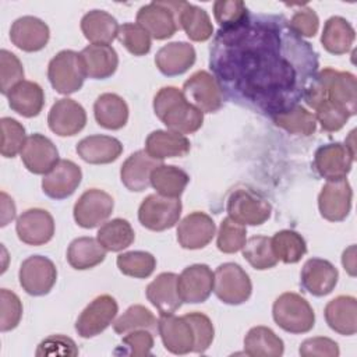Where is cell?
<instances>
[{
  "label": "cell",
  "instance_id": "1",
  "mask_svg": "<svg viewBox=\"0 0 357 357\" xmlns=\"http://www.w3.org/2000/svg\"><path fill=\"white\" fill-rule=\"evenodd\" d=\"M209 66L227 98L273 116L304 99L318 73V54L284 15L248 14L216 32Z\"/></svg>",
  "mask_w": 357,
  "mask_h": 357
},
{
  "label": "cell",
  "instance_id": "2",
  "mask_svg": "<svg viewBox=\"0 0 357 357\" xmlns=\"http://www.w3.org/2000/svg\"><path fill=\"white\" fill-rule=\"evenodd\" d=\"M304 100L311 109L321 103H331L351 117L357 113L356 75L326 67L317 73L305 91Z\"/></svg>",
  "mask_w": 357,
  "mask_h": 357
},
{
  "label": "cell",
  "instance_id": "3",
  "mask_svg": "<svg viewBox=\"0 0 357 357\" xmlns=\"http://www.w3.org/2000/svg\"><path fill=\"white\" fill-rule=\"evenodd\" d=\"M153 110L167 130L192 134L202 127L204 113L191 105L176 86H163L153 98Z\"/></svg>",
  "mask_w": 357,
  "mask_h": 357
},
{
  "label": "cell",
  "instance_id": "4",
  "mask_svg": "<svg viewBox=\"0 0 357 357\" xmlns=\"http://www.w3.org/2000/svg\"><path fill=\"white\" fill-rule=\"evenodd\" d=\"M273 321L289 333H305L315 325V314L310 303L297 293L280 294L272 307Z\"/></svg>",
  "mask_w": 357,
  "mask_h": 357
},
{
  "label": "cell",
  "instance_id": "5",
  "mask_svg": "<svg viewBox=\"0 0 357 357\" xmlns=\"http://www.w3.org/2000/svg\"><path fill=\"white\" fill-rule=\"evenodd\" d=\"M47 78L56 92L61 95H70L79 91L86 78L81 54L74 50L59 52L49 61Z\"/></svg>",
  "mask_w": 357,
  "mask_h": 357
},
{
  "label": "cell",
  "instance_id": "6",
  "mask_svg": "<svg viewBox=\"0 0 357 357\" xmlns=\"http://www.w3.org/2000/svg\"><path fill=\"white\" fill-rule=\"evenodd\" d=\"M213 273V291L222 303L238 305L250 298L252 293V283L248 273L238 264H220Z\"/></svg>",
  "mask_w": 357,
  "mask_h": 357
},
{
  "label": "cell",
  "instance_id": "7",
  "mask_svg": "<svg viewBox=\"0 0 357 357\" xmlns=\"http://www.w3.org/2000/svg\"><path fill=\"white\" fill-rule=\"evenodd\" d=\"M226 211L229 218L243 226H259L271 218L272 206L261 194L248 188H237L229 195Z\"/></svg>",
  "mask_w": 357,
  "mask_h": 357
},
{
  "label": "cell",
  "instance_id": "8",
  "mask_svg": "<svg viewBox=\"0 0 357 357\" xmlns=\"http://www.w3.org/2000/svg\"><path fill=\"white\" fill-rule=\"evenodd\" d=\"M181 209L180 198L151 194L138 208V220L144 227L152 231H163L172 229L178 222Z\"/></svg>",
  "mask_w": 357,
  "mask_h": 357
},
{
  "label": "cell",
  "instance_id": "9",
  "mask_svg": "<svg viewBox=\"0 0 357 357\" xmlns=\"http://www.w3.org/2000/svg\"><path fill=\"white\" fill-rule=\"evenodd\" d=\"M119 312V305L114 297L110 294H102L93 298L79 314L75 321L77 333L89 339L100 335L106 328L113 324Z\"/></svg>",
  "mask_w": 357,
  "mask_h": 357
},
{
  "label": "cell",
  "instance_id": "10",
  "mask_svg": "<svg viewBox=\"0 0 357 357\" xmlns=\"http://www.w3.org/2000/svg\"><path fill=\"white\" fill-rule=\"evenodd\" d=\"M181 92L185 99L202 113H215L223 105V92L213 74L199 70L184 84Z\"/></svg>",
  "mask_w": 357,
  "mask_h": 357
},
{
  "label": "cell",
  "instance_id": "11",
  "mask_svg": "<svg viewBox=\"0 0 357 357\" xmlns=\"http://www.w3.org/2000/svg\"><path fill=\"white\" fill-rule=\"evenodd\" d=\"M18 279L25 293L31 296H45L56 284L57 269L47 257L31 255L22 261Z\"/></svg>",
  "mask_w": 357,
  "mask_h": 357
},
{
  "label": "cell",
  "instance_id": "12",
  "mask_svg": "<svg viewBox=\"0 0 357 357\" xmlns=\"http://www.w3.org/2000/svg\"><path fill=\"white\" fill-rule=\"evenodd\" d=\"M356 159V149L346 142H332L319 146L314 155V167L326 180L346 178Z\"/></svg>",
  "mask_w": 357,
  "mask_h": 357
},
{
  "label": "cell",
  "instance_id": "13",
  "mask_svg": "<svg viewBox=\"0 0 357 357\" xmlns=\"http://www.w3.org/2000/svg\"><path fill=\"white\" fill-rule=\"evenodd\" d=\"M113 208L114 201L110 194L99 188H91L78 198L73 215L78 226L93 229L103 225L110 218Z\"/></svg>",
  "mask_w": 357,
  "mask_h": 357
},
{
  "label": "cell",
  "instance_id": "14",
  "mask_svg": "<svg viewBox=\"0 0 357 357\" xmlns=\"http://www.w3.org/2000/svg\"><path fill=\"white\" fill-rule=\"evenodd\" d=\"M139 24L153 39L163 40L172 38L178 28L173 1H152L142 6L137 13Z\"/></svg>",
  "mask_w": 357,
  "mask_h": 357
},
{
  "label": "cell",
  "instance_id": "15",
  "mask_svg": "<svg viewBox=\"0 0 357 357\" xmlns=\"http://www.w3.org/2000/svg\"><path fill=\"white\" fill-rule=\"evenodd\" d=\"M353 190L347 178L328 180L318 195V209L329 222L344 220L351 209Z\"/></svg>",
  "mask_w": 357,
  "mask_h": 357
},
{
  "label": "cell",
  "instance_id": "16",
  "mask_svg": "<svg viewBox=\"0 0 357 357\" xmlns=\"http://www.w3.org/2000/svg\"><path fill=\"white\" fill-rule=\"evenodd\" d=\"M215 273L205 264H194L183 269L177 279V289L183 303L197 304L208 300L213 290Z\"/></svg>",
  "mask_w": 357,
  "mask_h": 357
},
{
  "label": "cell",
  "instance_id": "17",
  "mask_svg": "<svg viewBox=\"0 0 357 357\" xmlns=\"http://www.w3.org/2000/svg\"><path fill=\"white\" fill-rule=\"evenodd\" d=\"M18 238L28 245L49 243L54 234L53 216L42 208H31L22 212L15 223Z\"/></svg>",
  "mask_w": 357,
  "mask_h": 357
},
{
  "label": "cell",
  "instance_id": "18",
  "mask_svg": "<svg viewBox=\"0 0 357 357\" xmlns=\"http://www.w3.org/2000/svg\"><path fill=\"white\" fill-rule=\"evenodd\" d=\"M158 333L165 349L173 354H187L194 350V331L184 315H160L158 319Z\"/></svg>",
  "mask_w": 357,
  "mask_h": 357
},
{
  "label": "cell",
  "instance_id": "19",
  "mask_svg": "<svg viewBox=\"0 0 357 357\" xmlns=\"http://www.w3.org/2000/svg\"><path fill=\"white\" fill-rule=\"evenodd\" d=\"M47 124L49 128L60 137L75 135L86 124L85 109L74 99H59L49 110Z\"/></svg>",
  "mask_w": 357,
  "mask_h": 357
},
{
  "label": "cell",
  "instance_id": "20",
  "mask_svg": "<svg viewBox=\"0 0 357 357\" xmlns=\"http://www.w3.org/2000/svg\"><path fill=\"white\" fill-rule=\"evenodd\" d=\"M82 178L81 167L68 159H60L57 165L43 176L42 190L53 199H64L75 192Z\"/></svg>",
  "mask_w": 357,
  "mask_h": 357
},
{
  "label": "cell",
  "instance_id": "21",
  "mask_svg": "<svg viewBox=\"0 0 357 357\" xmlns=\"http://www.w3.org/2000/svg\"><path fill=\"white\" fill-rule=\"evenodd\" d=\"M24 166L33 174L49 173L60 160L56 145L47 137L35 132L29 135L21 151Z\"/></svg>",
  "mask_w": 357,
  "mask_h": 357
},
{
  "label": "cell",
  "instance_id": "22",
  "mask_svg": "<svg viewBox=\"0 0 357 357\" xmlns=\"http://www.w3.org/2000/svg\"><path fill=\"white\" fill-rule=\"evenodd\" d=\"M216 234L213 219L205 213L195 211L183 218L177 226V241L185 250H199L208 245Z\"/></svg>",
  "mask_w": 357,
  "mask_h": 357
},
{
  "label": "cell",
  "instance_id": "23",
  "mask_svg": "<svg viewBox=\"0 0 357 357\" xmlns=\"http://www.w3.org/2000/svg\"><path fill=\"white\" fill-rule=\"evenodd\" d=\"M339 272L332 262L322 258H310L303 265L300 282L310 294L322 297L329 294L337 284Z\"/></svg>",
  "mask_w": 357,
  "mask_h": 357
},
{
  "label": "cell",
  "instance_id": "24",
  "mask_svg": "<svg viewBox=\"0 0 357 357\" xmlns=\"http://www.w3.org/2000/svg\"><path fill=\"white\" fill-rule=\"evenodd\" d=\"M49 38V26L38 17H20L13 22L10 28V39L13 45L24 52L42 50L47 45Z\"/></svg>",
  "mask_w": 357,
  "mask_h": 357
},
{
  "label": "cell",
  "instance_id": "25",
  "mask_svg": "<svg viewBox=\"0 0 357 357\" xmlns=\"http://www.w3.org/2000/svg\"><path fill=\"white\" fill-rule=\"evenodd\" d=\"M195 59L197 53L192 45L188 42H170L158 50L155 64L163 75L174 77L188 71Z\"/></svg>",
  "mask_w": 357,
  "mask_h": 357
},
{
  "label": "cell",
  "instance_id": "26",
  "mask_svg": "<svg viewBox=\"0 0 357 357\" xmlns=\"http://www.w3.org/2000/svg\"><path fill=\"white\" fill-rule=\"evenodd\" d=\"M177 279L178 275L173 272H163L146 286V298L158 308L160 315L174 314V311H177L183 304L177 289Z\"/></svg>",
  "mask_w": 357,
  "mask_h": 357
},
{
  "label": "cell",
  "instance_id": "27",
  "mask_svg": "<svg viewBox=\"0 0 357 357\" xmlns=\"http://www.w3.org/2000/svg\"><path fill=\"white\" fill-rule=\"evenodd\" d=\"M178 28L194 42H205L213 35V25L208 13L187 1H173Z\"/></svg>",
  "mask_w": 357,
  "mask_h": 357
},
{
  "label": "cell",
  "instance_id": "28",
  "mask_svg": "<svg viewBox=\"0 0 357 357\" xmlns=\"http://www.w3.org/2000/svg\"><path fill=\"white\" fill-rule=\"evenodd\" d=\"M78 156L91 165H106L114 162L123 152L121 142L110 135L95 134L82 138L75 148Z\"/></svg>",
  "mask_w": 357,
  "mask_h": 357
},
{
  "label": "cell",
  "instance_id": "29",
  "mask_svg": "<svg viewBox=\"0 0 357 357\" xmlns=\"http://www.w3.org/2000/svg\"><path fill=\"white\" fill-rule=\"evenodd\" d=\"M159 160L151 158L145 149L131 153L120 169L121 183L130 191H144L151 185V173L159 166Z\"/></svg>",
  "mask_w": 357,
  "mask_h": 357
},
{
  "label": "cell",
  "instance_id": "30",
  "mask_svg": "<svg viewBox=\"0 0 357 357\" xmlns=\"http://www.w3.org/2000/svg\"><path fill=\"white\" fill-rule=\"evenodd\" d=\"M191 149L188 138L170 130H155L145 139V152L156 159L185 156Z\"/></svg>",
  "mask_w": 357,
  "mask_h": 357
},
{
  "label": "cell",
  "instance_id": "31",
  "mask_svg": "<svg viewBox=\"0 0 357 357\" xmlns=\"http://www.w3.org/2000/svg\"><path fill=\"white\" fill-rule=\"evenodd\" d=\"M329 328L339 335L351 336L357 332V300L353 296H337L324 310Z\"/></svg>",
  "mask_w": 357,
  "mask_h": 357
},
{
  "label": "cell",
  "instance_id": "32",
  "mask_svg": "<svg viewBox=\"0 0 357 357\" xmlns=\"http://www.w3.org/2000/svg\"><path fill=\"white\" fill-rule=\"evenodd\" d=\"M86 77L93 79H106L112 77L119 66L117 52L110 45H88L79 52Z\"/></svg>",
  "mask_w": 357,
  "mask_h": 357
},
{
  "label": "cell",
  "instance_id": "33",
  "mask_svg": "<svg viewBox=\"0 0 357 357\" xmlns=\"http://www.w3.org/2000/svg\"><path fill=\"white\" fill-rule=\"evenodd\" d=\"M7 99L15 113L24 117H35L43 109L45 92L38 82L24 79L7 93Z\"/></svg>",
  "mask_w": 357,
  "mask_h": 357
},
{
  "label": "cell",
  "instance_id": "34",
  "mask_svg": "<svg viewBox=\"0 0 357 357\" xmlns=\"http://www.w3.org/2000/svg\"><path fill=\"white\" fill-rule=\"evenodd\" d=\"M117 20L103 10H92L81 20L84 36L93 45H110L119 33Z\"/></svg>",
  "mask_w": 357,
  "mask_h": 357
},
{
  "label": "cell",
  "instance_id": "35",
  "mask_svg": "<svg viewBox=\"0 0 357 357\" xmlns=\"http://www.w3.org/2000/svg\"><path fill=\"white\" fill-rule=\"evenodd\" d=\"M96 123L107 130H120L127 124L128 106L117 93H102L93 103Z\"/></svg>",
  "mask_w": 357,
  "mask_h": 357
},
{
  "label": "cell",
  "instance_id": "36",
  "mask_svg": "<svg viewBox=\"0 0 357 357\" xmlns=\"http://www.w3.org/2000/svg\"><path fill=\"white\" fill-rule=\"evenodd\" d=\"M356 39V32L351 24L339 15L326 20L321 35V43L326 52L332 54L347 53Z\"/></svg>",
  "mask_w": 357,
  "mask_h": 357
},
{
  "label": "cell",
  "instance_id": "37",
  "mask_svg": "<svg viewBox=\"0 0 357 357\" xmlns=\"http://www.w3.org/2000/svg\"><path fill=\"white\" fill-rule=\"evenodd\" d=\"M283 340L268 326H254L244 337V353L251 357H280Z\"/></svg>",
  "mask_w": 357,
  "mask_h": 357
},
{
  "label": "cell",
  "instance_id": "38",
  "mask_svg": "<svg viewBox=\"0 0 357 357\" xmlns=\"http://www.w3.org/2000/svg\"><path fill=\"white\" fill-rule=\"evenodd\" d=\"M106 258V248L93 237L74 238L67 248L68 264L78 271L91 269Z\"/></svg>",
  "mask_w": 357,
  "mask_h": 357
},
{
  "label": "cell",
  "instance_id": "39",
  "mask_svg": "<svg viewBox=\"0 0 357 357\" xmlns=\"http://www.w3.org/2000/svg\"><path fill=\"white\" fill-rule=\"evenodd\" d=\"M190 181V176L174 165H159L151 173V185L156 194L167 198H180Z\"/></svg>",
  "mask_w": 357,
  "mask_h": 357
},
{
  "label": "cell",
  "instance_id": "40",
  "mask_svg": "<svg viewBox=\"0 0 357 357\" xmlns=\"http://www.w3.org/2000/svg\"><path fill=\"white\" fill-rule=\"evenodd\" d=\"M96 238L106 248V251L119 252L132 244L135 233L128 220L116 218L109 222H105L99 227Z\"/></svg>",
  "mask_w": 357,
  "mask_h": 357
},
{
  "label": "cell",
  "instance_id": "41",
  "mask_svg": "<svg viewBox=\"0 0 357 357\" xmlns=\"http://www.w3.org/2000/svg\"><path fill=\"white\" fill-rule=\"evenodd\" d=\"M271 119L278 127L283 128L289 134L308 137L314 134L317 130L315 116L301 105H297L289 110L276 113L271 116Z\"/></svg>",
  "mask_w": 357,
  "mask_h": 357
},
{
  "label": "cell",
  "instance_id": "42",
  "mask_svg": "<svg viewBox=\"0 0 357 357\" xmlns=\"http://www.w3.org/2000/svg\"><path fill=\"white\" fill-rule=\"evenodd\" d=\"M272 250L278 261L284 264L298 262L307 252V244L301 234L294 230H280L271 237Z\"/></svg>",
  "mask_w": 357,
  "mask_h": 357
},
{
  "label": "cell",
  "instance_id": "43",
  "mask_svg": "<svg viewBox=\"0 0 357 357\" xmlns=\"http://www.w3.org/2000/svg\"><path fill=\"white\" fill-rule=\"evenodd\" d=\"M113 329L119 335H126L137 329H148L153 333L158 332V319L146 307L134 304L113 322Z\"/></svg>",
  "mask_w": 357,
  "mask_h": 357
},
{
  "label": "cell",
  "instance_id": "44",
  "mask_svg": "<svg viewBox=\"0 0 357 357\" xmlns=\"http://www.w3.org/2000/svg\"><path fill=\"white\" fill-rule=\"evenodd\" d=\"M243 257L248 261V264L258 269L265 271L273 268L279 261L273 254L271 237L266 236H252L245 240L243 245Z\"/></svg>",
  "mask_w": 357,
  "mask_h": 357
},
{
  "label": "cell",
  "instance_id": "45",
  "mask_svg": "<svg viewBox=\"0 0 357 357\" xmlns=\"http://www.w3.org/2000/svg\"><path fill=\"white\" fill-rule=\"evenodd\" d=\"M116 264L123 275L145 279L153 273L156 258L148 251H127L117 257Z\"/></svg>",
  "mask_w": 357,
  "mask_h": 357
},
{
  "label": "cell",
  "instance_id": "46",
  "mask_svg": "<svg viewBox=\"0 0 357 357\" xmlns=\"http://www.w3.org/2000/svg\"><path fill=\"white\" fill-rule=\"evenodd\" d=\"M247 240L245 226L237 223L231 218H225L220 222L216 245L218 250L225 254H234L243 248Z\"/></svg>",
  "mask_w": 357,
  "mask_h": 357
},
{
  "label": "cell",
  "instance_id": "47",
  "mask_svg": "<svg viewBox=\"0 0 357 357\" xmlns=\"http://www.w3.org/2000/svg\"><path fill=\"white\" fill-rule=\"evenodd\" d=\"M117 39L134 56L149 53L152 46L151 35L137 22H126L120 25Z\"/></svg>",
  "mask_w": 357,
  "mask_h": 357
},
{
  "label": "cell",
  "instance_id": "48",
  "mask_svg": "<svg viewBox=\"0 0 357 357\" xmlns=\"http://www.w3.org/2000/svg\"><path fill=\"white\" fill-rule=\"evenodd\" d=\"M1 126V145L0 152L4 158H14L17 153H21L26 135L24 126L11 117H3L0 120Z\"/></svg>",
  "mask_w": 357,
  "mask_h": 357
},
{
  "label": "cell",
  "instance_id": "49",
  "mask_svg": "<svg viewBox=\"0 0 357 357\" xmlns=\"http://www.w3.org/2000/svg\"><path fill=\"white\" fill-rule=\"evenodd\" d=\"M24 81V67L20 59L6 50H0V89L3 95H7L17 84Z\"/></svg>",
  "mask_w": 357,
  "mask_h": 357
},
{
  "label": "cell",
  "instance_id": "50",
  "mask_svg": "<svg viewBox=\"0 0 357 357\" xmlns=\"http://www.w3.org/2000/svg\"><path fill=\"white\" fill-rule=\"evenodd\" d=\"M248 14V8L241 0H218L213 3V15L220 28L238 25Z\"/></svg>",
  "mask_w": 357,
  "mask_h": 357
},
{
  "label": "cell",
  "instance_id": "51",
  "mask_svg": "<svg viewBox=\"0 0 357 357\" xmlns=\"http://www.w3.org/2000/svg\"><path fill=\"white\" fill-rule=\"evenodd\" d=\"M22 317L20 297L8 289L0 290V331L8 332L18 326Z\"/></svg>",
  "mask_w": 357,
  "mask_h": 357
},
{
  "label": "cell",
  "instance_id": "52",
  "mask_svg": "<svg viewBox=\"0 0 357 357\" xmlns=\"http://www.w3.org/2000/svg\"><path fill=\"white\" fill-rule=\"evenodd\" d=\"M187 318V321L191 324L192 331H194V337H195V343H194V353H205L209 346L213 342V336H215V328L212 321L209 319L208 315L194 311V312H188L184 315Z\"/></svg>",
  "mask_w": 357,
  "mask_h": 357
},
{
  "label": "cell",
  "instance_id": "53",
  "mask_svg": "<svg viewBox=\"0 0 357 357\" xmlns=\"http://www.w3.org/2000/svg\"><path fill=\"white\" fill-rule=\"evenodd\" d=\"M123 354L134 357L151 356L153 347V335L148 329H137L126 333L121 340Z\"/></svg>",
  "mask_w": 357,
  "mask_h": 357
},
{
  "label": "cell",
  "instance_id": "54",
  "mask_svg": "<svg viewBox=\"0 0 357 357\" xmlns=\"http://www.w3.org/2000/svg\"><path fill=\"white\" fill-rule=\"evenodd\" d=\"M38 357L40 356H78V347L75 342L64 335H50L45 337L35 351Z\"/></svg>",
  "mask_w": 357,
  "mask_h": 357
},
{
  "label": "cell",
  "instance_id": "55",
  "mask_svg": "<svg viewBox=\"0 0 357 357\" xmlns=\"http://www.w3.org/2000/svg\"><path fill=\"white\" fill-rule=\"evenodd\" d=\"M289 25L300 38H312L318 32L319 18L312 8L304 4L293 13Z\"/></svg>",
  "mask_w": 357,
  "mask_h": 357
},
{
  "label": "cell",
  "instance_id": "56",
  "mask_svg": "<svg viewBox=\"0 0 357 357\" xmlns=\"http://www.w3.org/2000/svg\"><path fill=\"white\" fill-rule=\"evenodd\" d=\"M301 357H337L339 346L335 340L325 336L305 339L298 349Z\"/></svg>",
  "mask_w": 357,
  "mask_h": 357
},
{
  "label": "cell",
  "instance_id": "57",
  "mask_svg": "<svg viewBox=\"0 0 357 357\" xmlns=\"http://www.w3.org/2000/svg\"><path fill=\"white\" fill-rule=\"evenodd\" d=\"M15 218V205L13 199L3 191L1 192V226H6Z\"/></svg>",
  "mask_w": 357,
  "mask_h": 357
},
{
  "label": "cell",
  "instance_id": "58",
  "mask_svg": "<svg viewBox=\"0 0 357 357\" xmlns=\"http://www.w3.org/2000/svg\"><path fill=\"white\" fill-rule=\"evenodd\" d=\"M356 247L350 245L347 250H344L342 255V264L344 269L349 272V275L354 276L356 275Z\"/></svg>",
  "mask_w": 357,
  "mask_h": 357
}]
</instances>
